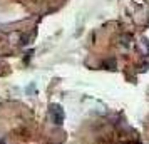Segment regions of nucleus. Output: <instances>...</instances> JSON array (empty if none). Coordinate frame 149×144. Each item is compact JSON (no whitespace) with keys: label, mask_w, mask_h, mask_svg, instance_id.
Returning a JSON list of instances; mask_svg holds the SVG:
<instances>
[{"label":"nucleus","mask_w":149,"mask_h":144,"mask_svg":"<svg viewBox=\"0 0 149 144\" xmlns=\"http://www.w3.org/2000/svg\"><path fill=\"white\" fill-rule=\"evenodd\" d=\"M64 117H65L64 109H62L59 104H52V106H50V119H52V122H54L55 126H61V124L64 122Z\"/></svg>","instance_id":"obj_1"}]
</instances>
